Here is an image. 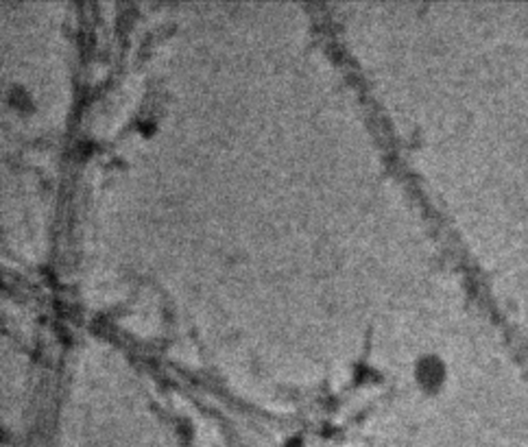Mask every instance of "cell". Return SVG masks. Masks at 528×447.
Returning <instances> with one entry per match:
<instances>
[{
    "label": "cell",
    "mask_w": 528,
    "mask_h": 447,
    "mask_svg": "<svg viewBox=\"0 0 528 447\" xmlns=\"http://www.w3.org/2000/svg\"><path fill=\"white\" fill-rule=\"evenodd\" d=\"M7 99H9L11 107H15V109H20V111H29V109H33V105H35L33 94L29 92V87L18 85V83H13V85L9 87Z\"/></svg>",
    "instance_id": "7a4b0ae2"
},
{
    "label": "cell",
    "mask_w": 528,
    "mask_h": 447,
    "mask_svg": "<svg viewBox=\"0 0 528 447\" xmlns=\"http://www.w3.org/2000/svg\"><path fill=\"white\" fill-rule=\"evenodd\" d=\"M417 375H420V382L426 386L430 384H439L444 379V365L436 360L434 355L422 358L420 365H417Z\"/></svg>",
    "instance_id": "6da1fadb"
}]
</instances>
